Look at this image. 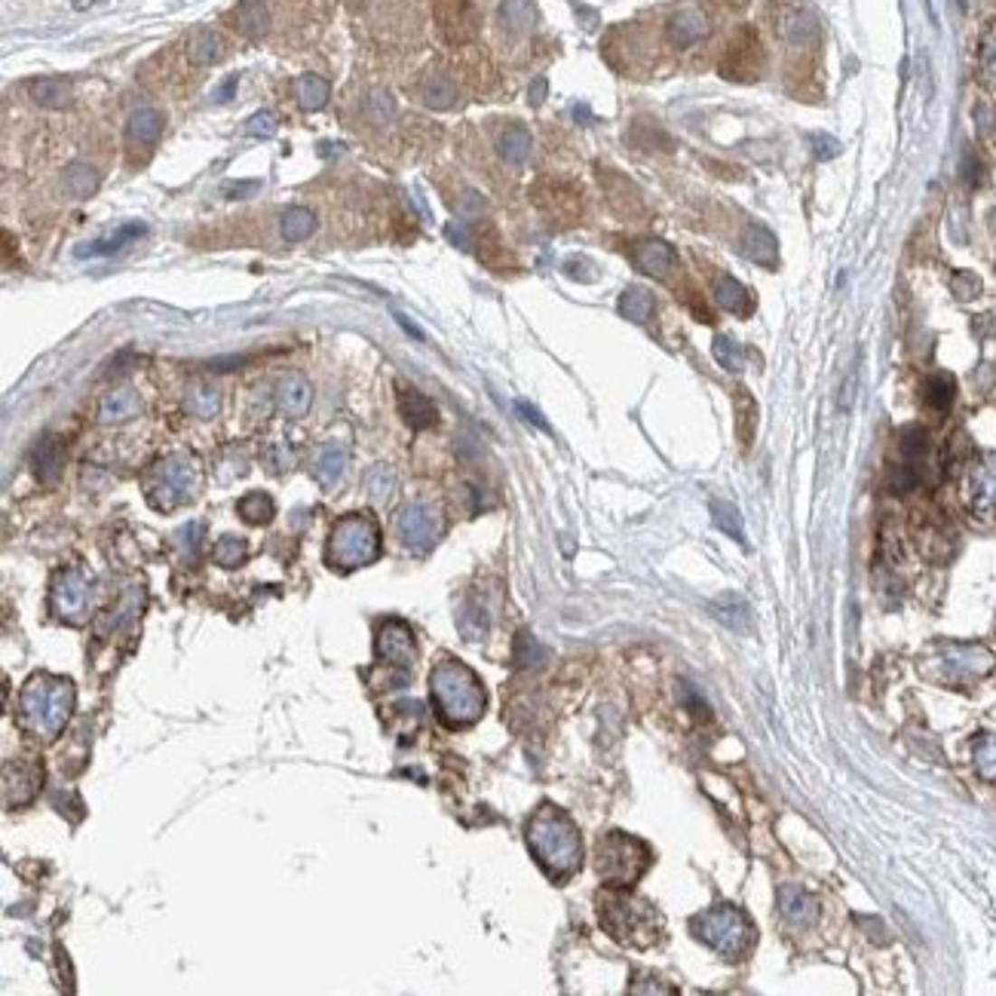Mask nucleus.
I'll return each mask as SVG.
<instances>
[{"instance_id": "f257e3e1", "label": "nucleus", "mask_w": 996, "mask_h": 996, "mask_svg": "<svg viewBox=\"0 0 996 996\" xmlns=\"http://www.w3.org/2000/svg\"><path fill=\"white\" fill-rule=\"evenodd\" d=\"M527 847L552 880H567L583 865V840L571 819L555 806H540L527 821Z\"/></svg>"}, {"instance_id": "f03ea898", "label": "nucleus", "mask_w": 996, "mask_h": 996, "mask_svg": "<svg viewBox=\"0 0 996 996\" xmlns=\"http://www.w3.org/2000/svg\"><path fill=\"white\" fill-rule=\"evenodd\" d=\"M430 693L439 717L448 726H470L485 711V690L476 671L457 659H441L430 671Z\"/></svg>"}, {"instance_id": "7ed1b4c3", "label": "nucleus", "mask_w": 996, "mask_h": 996, "mask_svg": "<svg viewBox=\"0 0 996 996\" xmlns=\"http://www.w3.org/2000/svg\"><path fill=\"white\" fill-rule=\"evenodd\" d=\"M74 708V687L65 678L37 675L19 697V724L37 739H55L68 724Z\"/></svg>"}, {"instance_id": "20e7f679", "label": "nucleus", "mask_w": 996, "mask_h": 996, "mask_svg": "<svg viewBox=\"0 0 996 996\" xmlns=\"http://www.w3.org/2000/svg\"><path fill=\"white\" fill-rule=\"evenodd\" d=\"M601 923L616 942L631 947H650L662 932V916L647 905L644 898L626 896V892H607L598 898Z\"/></svg>"}, {"instance_id": "39448f33", "label": "nucleus", "mask_w": 996, "mask_h": 996, "mask_svg": "<svg viewBox=\"0 0 996 996\" xmlns=\"http://www.w3.org/2000/svg\"><path fill=\"white\" fill-rule=\"evenodd\" d=\"M690 929L702 944H708L724 960H739L757 942L754 923L748 920L745 911H739L733 905H715L708 911L697 914L690 920Z\"/></svg>"}, {"instance_id": "423d86ee", "label": "nucleus", "mask_w": 996, "mask_h": 996, "mask_svg": "<svg viewBox=\"0 0 996 996\" xmlns=\"http://www.w3.org/2000/svg\"><path fill=\"white\" fill-rule=\"evenodd\" d=\"M381 555V534L377 525L368 516H344L331 527L328 536V561L337 571H356V567L371 564Z\"/></svg>"}, {"instance_id": "0eeeda50", "label": "nucleus", "mask_w": 996, "mask_h": 996, "mask_svg": "<svg viewBox=\"0 0 996 996\" xmlns=\"http://www.w3.org/2000/svg\"><path fill=\"white\" fill-rule=\"evenodd\" d=\"M650 858L653 856L644 840L629 837L622 831L601 837L598 849H595V868H598L601 880L611 883V887H631V883L650 868Z\"/></svg>"}, {"instance_id": "6e6552de", "label": "nucleus", "mask_w": 996, "mask_h": 996, "mask_svg": "<svg viewBox=\"0 0 996 996\" xmlns=\"http://www.w3.org/2000/svg\"><path fill=\"white\" fill-rule=\"evenodd\" d=\"M196 488V472L191 460L185 457H166L154 466V472L147 476V500L154 509H175L185 500L194 497Z\"/></svg>"}, {"instance_id": "1a4fd4ad", "label": "nucleus", "mask_w": 996, "mask_h": 996, "mask_svg": "<svg viewBox=\"0 0 996 996\" xmlns=\"http://www.w3.org/2000/svg\"><path fill=\"white\" fill-rule=\"evenodd\" d=\"M993 669V656L991 650L978 644H944L938 650L935 659V671L932 675L938 678L942 684H953V687H966L978 678H984L987 671Z\"/></svg>"}, {"instance_id": "9d476101", "label": "nucleus", "mask_w": 996, "mask_h": 996, "mask_svg": "<svg viewBox=\"0 0 996 996\" xmlns=\"http://www.w3.org/2000/svg\"><path fill=\"white\" fill-rule=\"evenodd\" d=\"M963 497L975 518H996V454L978 457L963 479Z\"/></svg>"}, {"instance_id": "9b49d317", "label": "nucleus", "mask_w": 996, "mask_h": 996, "mask_svg": "<svg viewBox=\"0 0 996 996\" xmlns=\"http://www.w3.org/2000/svg\"><path fill=\"white\" fill-rule=\"evenodd\" d=\"M50 607L59 620L65 622H83L90 613V580L81 571H62L55 576L52 592H50Z\"/></svg>"}, {"instance_id": "f8f14e48", "label": "nucleus", "mask_w": 996, "mask_h": 996, "mask_svg": "<svg viewBox=\"0 0 996 996\" xmlns=\"http://www.w3.org/2000/svg\"><path fill=\"white\" fill-rule=\"evenodd\" d=\"M396 531H399V540L405 543L408 549L426 552V549H432V543H436L441 534V516L436 506H430V503H411L399 512Z\"/></svg>"}, {"instance_id": "ddd939ff", "label": "nucleus", "mask_w": 996, "mask_h": 996, "mask_svg": "<svg viewBox=\"0 0 996 996\" xmlns=\"http://www.w3.org/2000/svg\"><path fill=\"white\" fill-rule=\"evenodd\" d=\"M761 65H764V50H761V41H757L754 28H742V34L730 43V50H726L721 74L726 81L751 83L761 77Z\"/></svg>"}, {"instance_id": "4468645a", "label": "nucleus", "mask_w": 996, "mask_h": 996, "mask_svg": "<svg viewBox=\"0 0 996 996\" xmlns=\"http://www.w3.org/2000/svg\"><path fill=\"white\" fill-rule=\"evenodd\" d=\"M377 653H381V659L390 662L393 669L399 671H411V666H414L417 659V644H414V635H411V629L405 626V622L399 620H390L384 622L381 631H377Z\"/></svg>"}, {"instance_id": "2eb2a0df", "label": "nucleus", "mask_w": 996, "mask_h": 996, "mask_svg": "<svg viewBox=\"0 0 996 996\" xmlns=\"http://www.w3.org/2000/svg\"><path fill=\"white\" fill-rule=\"evenodd\" d=\"M631 258H635L638 270L647 276H656V280L669 276V270L678 261L675 249H671L666 240H638L635 246H631Z\"/></svg>"}, {"instance_id": "dca6fc26", "label": "nucleus", "mask_w": 996, "mask_h": 996, "mask_svg": "<svg viewBox=\"0 0 996 996\" xmlns=\"http://www.w3.org/2000/svg\"><path fill=\"white\" fill-rule=\"evenodd\" d=\"M711 616L736 635H751V629H754V611L736 592H726V595L711 601Z\"/></svg>"}, {"instance_id": "f3484780", "label": "nucleus", "mask_w": 996, "mask_h": 996, "mask_svg": "<svg viewBox=\"0 0 996 996\" xmlns=\"http://www.w3.org/2000/svg\"><path fill=\"white\" fill-rule=\"evenodd\" d=\"M273 396H276V408H280L286 417H304L307 411H310L313 390L304 375H295V371H291V375L280 377Z\"/></svg>"}, {"instance_id": "a211bd4d", "label": "nucleus", "mask_w": 996, "mask_h": 996, "mask_svg": "<svg viewBox=\"0 0 996 996\" xmlns=\"http://www.w3.org/2000/svg\"><path fill=\"white\" fill-rule=\"evenodd\" d=\"M779 911L788 923H792V926L806 929V926H816L819 901L801 887H785L779 892Z\"/></svg>"}, {"instance_id": "6ab92c4d", "label": "nucleus", "mask_w": 996, "mask_h": 996, "mask_svg": "<svg viewBox=\"0 0 996 996\" xmlns=\"http://www.w3.org/2000/svg\"><path fill=\"white\" fill-rule=\"evenodd\" d=\"M145 233H147L145 221H126V224L117 227L114 233L101 236V240H96V242H86V246H77V255H81V258H86V255H90V258L117 255V251L126 249L132 240H138V236H145Z\"/></svg>"}, {"instance_id": "aec40b11", "label": "nucleus", "mask_w": 996, "mask_h": 996, "mask_svg": "<svg viewBox=\"0 0 996 996\" xmlns=\"http://www.w3.org/2000/svg\"><path fill=\"white\" fill-rule=\"evenodd\" d=\"M344 470H346V451L337 441H326V445L316 448L310 472L322 488H331L335 481H341Z\"/></svg>"}, {"instance_id": "412c9836", "label": "nucleus", "mask_w": 996, "mask_h": 996, "mask_svg": "<svg viewBox=\"0 0 996 996\" xmlns=\"http://www.w3.org/2000/svg\"><path fill=\"white\" fill-rule=\"evenodd\" d=\"M399 411H402V417H405V423L411 426V430H417V432L430 430V426H436V421H439L436 405H432V402L426 399L423 393L411 390V386H408V390H405V386L399 390Z\"/></svg>"}, {"instance_id": "4be33fe9", "label": "nucleus", "mask_w": 996, "mask_h": 996, "mask_svg": "<svg viewBox=\"0 0 996 996\" xmlns=\"http://www.w3.org/2000/svg\"><path fill=\"white\" fill-rule=\"evenodd\" d=\"M62 466H65V448L55 436H43L34 448V476L43 481V485H52L62 476Z\"/></svg>"}, {"instance_id": "5701e85b", "label": "nucleus", "mask_w": 996, "mask_h": 996, "mask_svg": "<svg viewBox=\"0 0 996 996\" xmlns=\"http://www.w3.org/2000/svg\"><path fill=\"white\" fill-rule=\"evenodd\" d=\"M708 34V19L699 10H681L671 15L669 37L675 46H693Z\"/></svg>"}, {"instance_id": "b1692460", "label": "nucleus", "mask_w": 996, "mask_h": 996, "mask_svg": "<svg viewBox=\"0 0 996 996\" xmlns=\"http://www.w3.org/2000/svg\"><path fill=\"white\" fill-rule=\"evenodd\" d=\"M166 129V117L157 108H138L126 123V136L132 145H154Z\"/></svg>"}, {"instance_id": "393cba45", "label": "nucleus", "mask_w": 996, "mask_h": 996, "mask_svg": "<svg viewBox=\"0 0 996 996\" xmlns=\"http://www.w3.org/2000/svg\"><path fill=\"white\" fill-rule=\"evenodd\" d=\"M742 249H745V255L751 261H757V264H764V267H776L779 264V242H776V236H773L761 224H751L748 227L745 236H742Z\"/></svg>"}, {"instance_id": "a878e982", "label": "nucleus", "mask_w": 996, "mask_h": 996, "mask_svg": "<svg viewBox=\"0 0 996 996\" xmlns=\"http://www.w3.org/2000/svg\"><path fill=\"white\" fill-rule=\"evenodd\" d=\"M715 304L721 307V310L736 313V316H748L751 313V295H748V289L742 286L739 280H733V276H717V282H715Z\"/></svg>"}, {"instance_id": "bb28decb", "label": "nucleus", "mask_w": 996, "mask_h": 996, "mask_svg": "<svg viewBox=\"0 0 996 996\" xmlns=\"http://www.w3.org/2000/svg\"><path fill=\"white\" fill-rule=\"evenodd\" d=\"M136 414H138V396L132 390H114L101 399V408H99L101 423H123Z\"/></svg>"}, {"instance_id": "cd10ccee", "label": "nucleus", "mask_w": 996, "mask_h": 996, "mask_svg": "<svg viewBox=\"0 0 996 996\" xmlns=\"http://www.w3.org/2000/svg\"><path fill=\"white\" fill-rule=\"evenodd\" d=\"M531 145H534L531 132H527L525 126H509V129L497 138V150H500L503 160L512 166H521L527 157H531Z\"/></svg>"}, {"instance_id": "c85d7f7f", "label": "nucleus", "mask_w": 996, "mask_h": 996, "mask_svg": "<svg viewBox=\"0 0 996 996\" xmlns=\"http://www.w3.org/2000/svg\"><path fill=\"white\" fill-rule=\"evenodd\" d=\"M218 405H221L218 390L212 384H203V381H196L185 396V408L191 411L194 417H200V421H212V417L218 414Z\"/></svg>"}, {"instance_id": "c756f323", "label": "nucleus", "mask_w": 996, "mask_h": 996, "mask_svg": "<svg viewBox=\"0 0 996 996\" xmlns=\"http://www.w3.org/2000/svg\"><path fill=\"white\" fill-rule=\"evenodd\" d=\"M233 22L246 37H261V34H267V28H270V15H267V6L261 4V0H246V4H240V10L233 13Z\"/></svg>"}, {"instance_id": "7c9ffc66", "label": "nucleus", "mask_w": 996, "mask_h": 996, "mask_svg": "<svg viewBox=\"0 0 996 996\" xmlns=\"http://www.w3.org/2000/svg\"><path fill=\"white\" fill-rule=\"evenodd\" d=\"M224 55V41L215 34V31H196L187 43V59L194 65H215V62Z\"/></svg>"}, {"instance_id": "2f4dec72", "label": "nucleus", "mask_w": 996, "mask_h": 996, "mask_svg": "<svg viewBox=\"0 0 996 996\" xmlns=\"http://www.w3.org/2000/svg\"><path fill=\"white\" fill-rule=\"evenodd\" d=\"M421 96H423V105L426 108L448 110V108L457 105V86L451 83L445 74H432V77H426V81H423Z\"/></svg>"}, {"instance_id": "473e14b6", "label": "nucleus", "mask_w": 996, "mask_h": 996, "mask_svg": "<svg viewBox=\"0 0 996 996\" xmlns=\"http://www.w3.org/2000/svg\"><path fill=\"white\" fill-rule=\"evenodd\" d=\"M457 629H460V635L466 641H481V638L488 635V629H491L488 611L481 604H476V601H466L460 607V613H457Z\"/></svg>"}, {"instance_id": "72a5a7b5", "label": "nucleus", "mask_w": 996, "mask_h": 996, "mask_svg": "<svg viewBox=\"0 0 996 996\" xmlns=\"http://www.w3.org/2000/svg\"><path fill=\"white\" fill-rule=\"evenodd\" d=\"M656 310V300L647 289L631 286L620 295V313L626 316L629 322H647Z\"/></svg>"}, {"instance_id": "f704fd0d", "label": "nucleus", "mask_w": 996, "mask_h": 996, "mask_svg": "<svg viewBox=\"0 0 996 996\" xmlns=\"http://www.w3.org/2000/svg\"><path fill=\"white\" fill-rule=\"evenodd\" d=\"M295 92H298V101H300V108L304 110H319V108L328 105L331 86H328V81H322L319 74H304V77H298Z\"/></svg>"}, {"instance_id": "c9c22d12", "label": "nucleus", "mask_w": 996, "mask_h": 996, "mask_svg": "<svg viewBox=\"0 0 996 996\" xmlns=\"http://www.w3.org/2000/svg\"><path fill=\"white\" fill-rule=\"evenodd\" d=\"M898 451H901V460L905 463L923 466V460H926V454H929L926 430H923V426H905V430L898 432Z\"/></svg>"}, {"instance_id": "e433bc0d", "label": "nucleus", "mask_w": 996, "mask_h": 996, "mask_svg": "<svg viewBox=\"0 0 996 996\" xmlns=\"http://www.w3.org/2000/svg\"><path fill=\"white\" fill-rule=\"evenodd\" d=\"M31 99L43 108H65L71 101V86L65 81H55V77L34 81L31 83Z\"/></svg>"}, {"instance_id": "4c0bfd02", "label": "nucleus", "mask_w": 996, "mask_h": 996, "mask_svg": "<svg viewBox=\"0 0 996 996\" xmlns=\"http://www.w3.org/2000/svg\"><path fill=\"white\" fill-rule=\"evenodd\" d=\"M236 509H240V516L246 518L249 525H267V521L276 516V506L270 500V494H264V491L246 494L240 503H236Z\"/></svg>"}, {"instance_id": "58836bf2", "label": "nucleus", "mask_w": 996, "mask_h": 996, "mask_svg": "<svg viewBox=\"0 0 996 996\" xmlns=\"http://www.w3.org/2000/svg\"><path fill=\"white\" fill-rule=\"evenodd\" d=\"M280 231L286 240L298 242V240H307L313 231H316V215L310 209H304V205H295V209H289L286 215H282V224Z\"/></svg>"}, {"instance_id": "ea45409f", "label": "nucleus", "mask_w": 996, "mask_h": 996, "mask_svg": "<svg viewBox=\"0 0 996 996\" xmlns=\"http://www.w3.org/2000/svg\"><path fill=\"white\" fill-rule=\"evenodd\" d=\"M711 518H715V525L721 527L726 536H733L736 543H745V525H742V516L733 503L711 500Z\"/></svg>"}, {"instance_id": "a19ab883", "label": "nucleus", "mask_w": 996, "mask_h": 996, "mask_svg": "<svg viewBox=\"0 0 996 996\" xmlns=\"http://www.w3.org/2000/svg\"><path fill=\"white\" fill-rule=\"evenodd\" d=\"M65 187L77 196V200H83V196L96 194L99 172L92 169V166H86V163H71L65 169Z\"/></svg>"}, {"instance_id": "79ce46f5", "label": "nucleus", "mask_w": 996, "mask_h": 996, "mask_svg": "<svg viewBox=\"0 0 996 996\" xmlns=\"http://www.w3.org/2000/svg\"><path fill=\"white\" fill-rule=\"evenodd\" d=\"M500 22L509 31L521 34V31H527L534 25V4L531 0H506L500 6Z\"/></svg>"}, {"instance_id": "37998d69", "label": "nucleus", "mask_w": 996, "mask_h": 996, "mask_svg": "<svg viewBox=\"0 0 996 996\" xmlns=\"http://www.w3.org/2000/svg\"><path fill=\"white\" fill-rule=\"evenodd\" d=\"M953 396H956V384L953 377L947 375H935L926 381V405L935 408V411H947L953 405Z\"/></svg>"}, {"instance_id": "c03bdc74", "label": "nucleus", "mask_w": 996, "mask_h": 996, "mask_svg": "<svg viewBox=\"0 0 996 996\" xmlns=\"http://www.w3.org/2000/svg\"><path fill=\"white\" fill-rule=\"evenodd\" d=\"M212 558H215L221 567H240L242 561L249 558V546H246V540H240V536H221L215 543V549H212Z\"/></svg>"}, {"instance_id": "a18cd8bd", "label": "nucleus", "mask_w": 996, "mask_h": 996, "mask_svg": "<svg viewBox=\"0 0 996 996\" xmlns=\"http://www.w3.org/2000/svg\"><path fill=\"white\" fill-rule=\"evenodd\" d=\"M393 488H396V472H393L390 466H375V470L365 476V491L375 503L390 500Z\"/></svg>"}, {"instance_id": "49530a36", "label": "nucleus", "mask_w": 996, "mask_h": 996, "mask_svg": "<svg viewBox=\"0 0 996 996\" xmlns=\"http://www.w3.org/2000/svg\"><path fill=\"white\" fill-rule=\"evenodd\" d=\"M736 426H739L742 445H751V436H754V426H757V402L751 399L745 390H739V396H736Z\"/></svg>"}, {"instance_id": "de8ad7c7", "label": "nucleus", "mask_w": 996, "mask_h": 996, "mask_svg": "<svg viewBox=\"0 0 996 996\" xmlns=\"http://www.w3.org/2000/svg\"><path fill=\"white\" fill-rule=\"evenodd\" d=\"M978 68H982V81L987 86H996V25H991L982 34V46H978Z\"/></svg>"}, {"instance_id": "09e8293b", "label": "nucleus", "mask_w": 996, "mask_h": 996, "mask_svg": "<svg viewBox=\"0 0 996 996\" xmlns=\"http://www.w3.org/2000/svg\"><path fill=\"white\" fill-rule=\"evenodd\" d=\"M711 353H715V359L721 362V368L726 371H742V362H745V350L733 341L730 335H717L715 344H711Z\"/></svg>"}, {"instance_id": "8fccbe9b", "label": "nucleus", "mask_w": 996, "mask_h": 996, "mask_svg": "<svg viewBox=\"0 0 996 996\" xmlns=\"http://www.w3.org/2000/svg\"><path fill=\"white\" fill-rule=\"evenodd\" d=\"M549 659V650L543 647L540 641H536L534 635H527V631H521L518 641H516V662L518 666H543V662Z\"/></svg>"}, {"instance_id": "3c124183", "label": "nucleus", "mask_w": 996, "mask_h": 996, "mask_svg": "<svg viewBox=\"0 0 996 996\" xmlns=\"http://www.w3.org/2000/svg\"><path fill=\"white\" fill-rule=\"evenodd\" d=\"M975 766L982 773V779L996 782V736L987 733L975 742Z\"/></svg>"}, {"instance_id": "603ef678", "label": "nucleus", "mask_w": 996, "mask_h": 996, "mask_svg": "<svg viewBox=\"0 0 996 996\" xmlns=\"http://www.w3.org/2000/svg\"><path fill=\"white\" fill-rule=\"evenodd\" d=\"M368 114H371V120H375L377 126H386V123L393 120V117H396V101H393L390 92L371 90L368 92Z\"/></svg>"}, {"instance_id": "864d4df0", "label": "nucleus", "mask_w": 996, "mask_h": 996, "mask_svg": "<svg viewBox=\"0 0 996 996\" xmlns=\"http://www.w3.org/2000/svg\"><path fill=\"white\" fill-rule=\"evenodd\" d=\"M246 132L251 138H273L276 136V117L270 110H258L246 120Z\"/></svg>"}, {"instance_id": "5fc2aeb1", "label": "nucleus", "mask_w": 996, "mask_h": 996, "mask_svg": "<svg viewBox=\"0 0 996 996\" xmlns=\"http://www.w3.org/2000/svg\"><path fill=\"white\" fill-rule=\"evenodd\" d=\"M953 291H956V298L960 300H969V298H975L978 291H982V282H978V276H972V273H956L953 276Z\"/></svg>"}, {"instance_id": "6e6d98bb", "label": "nucleus", "mask_w": 996, "mask_h": 996, "mask_svg": "<svg viewBox=\"0 0 996 996\" xmlns=\"http://www.w3.org/2000/svg\"><path fill=\"white\" fill-rule=\"evenodd\" d=\"M856 390H858V375L856 371H849V377L843 381V390H840V411L852 408V402H856Z\"/></svg>"}, {"instance_id": "4d7b16f0", "label": "nucleus", "mask_w": 996, "mask_h": 996, "mask_svg": "<svg viewBox=\"0 0 996 996\" xmlns=\"http://www.w3.org/2000/svg\"><path fill=\"white\" fill-rule=\"evenodd\" d=\"M812 147H816L819 160H828V157L840 154V145H837V141H831L828 136H816V138H812Z\"/></svg>"}, {"instance_id": "13d9d810", "label": "nucleus", "mask_w": 996, "mask_h": 996, "mask_svg": "<svg viewBox=\"0 0 996 996\" xmlns=\"http://www.w3.org/2000/svg\"><path fill=\"white\" fill-rule=\"evenodd\" d=\"M518 414H525V421H531L534 426H540L543 432H549V423L543 421V414L534 405H527V402H518Z\"/></svg>"}, {"instance_id": "bf43d9fd", "label": "nucleus", "mask_w": 996, "mask_h": 996, "mask_svg": "<svg viewBox=\"0 0 996 996\" xmlns=\"http://www.w3.org/2000/svg\"><path fill=\"white\" fill-rule=\"evenodd\" d=\"M233 92H236V77H227V81L221 83V90L212 96V101H215V105H224V101L233 99Z\"/></svg>"}, {"instance_id": "052dcab7", "label": "nucleus", "mask_w": 996, "mask_h": 996, "mask_svg": "<svg viewBox=\"0 0 996 996\" xmlns=\"http://www.w3.org/2000/svg\"><path fill=\"white\" fill-rule=\"evenodd\" d=\"M546 81H543V77H540V81H534V86H531V96H527V99H531V105H543V99H546Z\"/></svg>"}, {"instance_id": "680f3d73", "label": "nucleus", "mask_w": 996, "mask_h": 996, "mask_svg": "<svg viewBox=\"0 0 996 996\" xmlns=\"http://www.w3.org/2000/svg\"><path fill=\"white\" fill-rule=\"evenodd\" d=\"M396 319H399V326H402V328H405V331H411V337H417V341H423V331L417 328L414 322H408V319H405V316H402V313H396Z\"/></svg>"}, {"instance_id": "e2e57ef3", "label": "nucleus", "mask_w": 996, "mask_h": 996, "mask_svg": "<svg viewBox=\"0 0 996 996\" xmlns=\"http://www.w3.org/2000/svg\"><path fill=\"white\" fill-rule=\"evenodd\" d=\"M99 4H105V0H74V10H92Z\"/></svg>"}]
</instances>
